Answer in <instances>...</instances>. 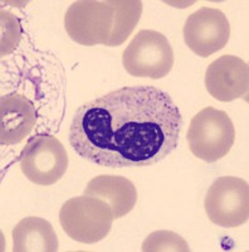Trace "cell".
I'll return each instance as SVG.
<instances>
[{
	"label": "cell",
	"instance_id": "cell-1",
	"mask_svg": "<svg viewBox=\"0 0 249 252\" xmlns=\"http://www.w3.org/2000/svg\"><path fill=\"white\" fill-rule=\"evenodd\" d=\"M183 116L167 92L122 87L77 109L68 140L82 159L107 168L147 166L171 154Z\"/></svg>",
	"mask_w": 249,
	"mask_h": 252
},
{
	"label": "cell",
	"instance_id": "cell-2",
	"mask_svg": "<svg viewBox=\"0 0 249 252\" xmlns=\"http://www.w3.org/2000/svg\"><path fill=\"white\" fill-rule=\"evenodd\" d=\"M113 220L110 204L89 195L71 198L59 211V223L63 231L81 244H96L107 237Z\"/></svg>",
	"mask_w": 249,
	"mask_h": 252
},
{
	"label": "cell",
	"instance_id": "cell-3",
	"mask_svg": "<svg viewBox=\"0 0 249 252\" xmlns=\"http://www.w3.org/2000/svg\"><path fill=\"white\" fill-rule=\"evenodd\" d=\"M186 136L195 157L205 163H215L232 149L235 129L225 111L209 106L192 119Z\"/></svg>",
	"mask_w": 249,
	"mask_h": 252
},
{
	"label": "cell",
	"instance_id": "cell-4",
	"mask_svg": "<svg viewBox=\"0 0 249 252\" xmlns=\"http://www.w3.org/2000/svg\"><path fill=\"white\" fill-rule=\"evenodd\" d=\"M122 64L135 77L160 80L169 75L174 66V52L163 33L143 29L123 52Z\"/></svg>",
	"mask_w": 249,
	"mask_h": 252
},
{
	"label": "cell",
	"instance_id": "cell-5",
	"mask_svg": "<svg viewBox=\"0 0 249 252\" xmlns=\"http://www.w3.org/2000/svg\"><path fill=\"white\" fill-rule=\"evenodd\" d=\"M115 10L109 1L78 0L64 15V28L72 40L82 46H107L113 28Z\"/></svg>",
	"mask_w": 249,
	"mask_h": 252
},
{
	"label": "cell",
	"instance_id": "cell-6",
	"mask_svg": "<svg viewBox=\"0 0 249 252\" xmlns=\"http://www.w3.org/2000/svg\"><path fill=\"white\" fill-rule=\"evenodd\" d=\"M205 212L213 223L225 228L244 224L249 217V186L238 177H221L208 189Z\"/></svg>",
	"mask_w": 249,
	"mask_h": 252
},
{
	"label": "cell",
	"instance_id": "cell-7",
	"mask_svg": "<svg viewBox=\"0 0 249 252\" xmlns=\"http://www.w3.org/2000/svg\"><path fill=\"white\" fill-rule=\"evenodd\" d=\"M20 170L34 184L52 186L62 179L68 168V154L55 136L37 135L20 154Z\"/></svg>",
	"mask_w": 249,
	"mask_h": 252
},
{
	"label": "cell",
	"instance_id": "cell-8",
	"mask_svg": "<svg viewBox=\"0 0 249 252\" xmlns=\"http://www.w3.org/2000/svg\"><path fill=\"white\" fill-rule=\"evenodd\" d=\"M183 34L190 51L199 57H209L228 43L229 20L219 9L203 6L186 19Z\"/></svg>",
	"mask_w": 249,
	"mask_h": 252
},
{
	"label": "cell",
	"instance_id": "cell-9",
	"mask_svg": "<svg viewBox=\"0 0 249 252\" xmlns=\"http://www.w3.org/2000/svg\"><path fill=\"white\" fill-rule=\"evenodd\" d=\"M205 86L213 97L221 102L246 98L249 87L248 63L232 55L221 56L206 69Z\"/></svg>",
	"mask_w": 249,
	"mask_h": 252
},
{
	"label": "cell",
	"instance_id": "cell-10",
	"mask_svg": "<svg viewBox=\"0 0 249 252\" xmlns=\"http://www.w3.org/2000/svg\"><path fill=\"white\" fill-rule=\"evenodd\" d=\"M37 114L33 103L19 94L0 98V143L14 145L23 141L34 129Z\"/></svg>",
	"mask_w": 249,
	"mask_h": 252
},
{
	"label": "cell",
	"instance_id": "cell-11",
	"mask_svg": "<svg viewBox=\"0 0 249 252\" xmlns=\"http://www.w3.org/2000/svg\"><path fill=\"white\" fill-rule=\"evenodd\" d=\"M84 195L100 198L109 203L115 220L129 215L138 202V190L135 184L120 175L95 177L87 184Z\"/></svg>",
	"mask_w": 249,
	"mask_h": 252
},
{
	"label": "cell",
	"instance_id": "cell-12",
	"mask_svg": "<svg viewBox=\"0 0 249 252\" xmlns=\"http://www.w3.org/2000/svg\"><path fill=\"white\" fill-rule=\"evenodd\" d=\"M58 237L48 220L40 217H26L13 229L14 252H55Z\"/></svg>",
	"mask_w": 249,
	"mask_h": 252
},
{
	"label": "cell",
	"instance_id": "cell-13",
	"mask_svg": "<svg viewBox=\"0 0 249 252\" xmlns=\"http://www.w3.org/2000/svg\"><path fill=\"white\" fill-rule=\"evenodd\" d=\"M115 10L113 28L107 47H118L131 35L142 14V3L138 0H110Z\"/></svg>",
	"mask_w": 249,
	"mask_h": 252
},
{
	"label": "cell",
	"instance_id": "cell-14",
	"mask_svg": "<svg viewBox=\"0 0 249 252\" xmlns=\"http://www.w3.org/2000/svg\"><path fill=\"white\" fill-rule=\"evenodd\" d=\"M143 252H189L190 247L186 241L172 231H155L143 241Z\"/></svg>",
	"mask_w": 249,
	"mask_h": 252
},
{
	"label": "cell",
	"instance_id": "cell-15",
	"mask_svg": "<svg viewBox=\"0 0 249 252\" xmlns=\"http://www.w3.org/2000/svg\"><path fill=\"white\" fill-rule=\"evenodd\" d=\"M1 56L10 55L19 46L22 38L19 19L8 10H1Z\"/></svg>",
	"mask_w": 249,
	"mask_h": 252
}]
</instances>
